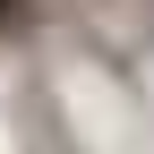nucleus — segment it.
Instances as JSON below:
<instances>
[{
	"label": "nucleus",
	"instance_id": "obj_1",
	"mask_svg": "<svg viewBox=\"0 0 154 154\" xmlns=\"http://www.w3.org/2000/svg\"><path fill=\"white\" fill-rule=\"evenodd\" d=\"M34 17H43V9H34V0H0V43H9V34H26Z\"/></svg>",
	"mask_w": 154,
	"mask_h": 154
}]
</instances>
